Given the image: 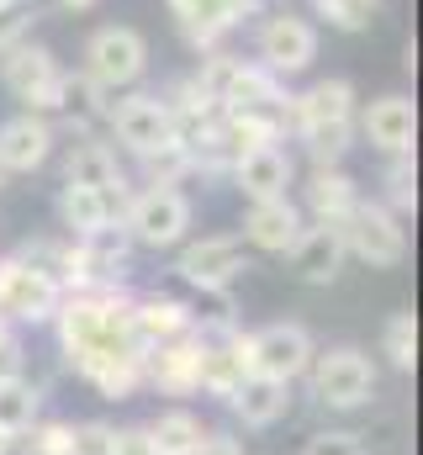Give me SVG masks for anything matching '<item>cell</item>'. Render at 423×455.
<instances>
[{
	"mask_svg": "<svg viewBox=\"0 0 423 455\" xmlns=\"http://www.w3.org/2000/svg\"><path fill=\"white\" fill-rule=\"evenodd\" d=\"M344 233L333 223H302L297 233V243L286 249V265H291V275L297 281H307V286H328L339 270H344Z\"/></svg>",
	"mask_w": 423,
	"mask_h": 455,
	"instance_id": "cell-17",
	"label": "cell"
},
{
	"mask_svg": "<svg viewBox=\"0 0 423 455\" xmlns=\"http://www.w3.org/2000/svg\"><path fill=\"white\" fill-rule=\"evenodd\" d=\"M227 180L243 191V202H275V196H286L297 186V159L286 154V143H270V148L243 154L227 170Z\"/></svg>",
	"mask_w": 423,
	"mask_h": 455,
	"instance_id": "cell-16",
	"label": "cell"
},
{
	"mask_svg": "<svg viewBox=\"0 0 423 455\" xmlns=\"http://www.w3.org/2000/svg\"><path fill=\"white\" fill-rule=\"evenodd\" d=\"M180 281L196 286L202 297H227V286L249 270V243L238 233H207V238H191L180 243V259H175Z\"/></svg>",
	"mask_w": 423,
	"mask_h": 455,
	"instance_id": "cell-10",
	"label": "cell"
},
{
	"mask_svg": "<svg viewBox=\"0 0 423 455\" xmlns=\"http://www.w3.org/2000/svg\"><path fill=\"white\" fill-rule=\"evenodd\" d=\"M317 59V27L297 11H270L254 32V64H265L275 80L307 75Z\"/></svg>",
	"mask_w": 423,
	"mask_h": 455,
	"instance_id": "cell-9",
	"label": "cell"
},
{
	"mask_svg": "<svg viewBox=\"0 0 423 455\" xmlns=\"http://www.w3.org/2000/svg\"><path fill=\"white\" fill-rule=\"evenodd\" d=\"M21 455H69V424L64 419H37L32 429L16 435Z\"/></svg>",
	"mask_w": 423,
	"mask_h": 455,
	"instance_id": "cell-32",
	"label": "cell"
},
{
	"mask_svg": "<svg viewBox=\"0 0 423 455\" xmlns=\"http://www.w3.org/2000/svg\"><path fill=\"white\" fill-rule=\"evenodd\" d=\"M101 122L111 132V143H122L132 159L175 143V116L164 107V96H154V91H122L116 101H106Z\"/></svg>",
	"mask_w": 423,
	"mask_h": 455,
	"instance_id": "cell-7",
	"label": "cell"
},
{
	"mask_svg": "<svg viewBox=\"0 0 423 455\" xmlns=\"http://www.w3.org/2000/svg\"><path fill=\"white\" fill-rule=\"evenodd\" d=\"M0 5H5V0H0Z\"/></svg>",
	"mask_w": 423,
	"mask_h": 455,
	"instance_id": "cell-42",
	"label": "cell"
},
{
	"mask_svg": "<svg viewBox=\"0 0 423 455\" xmlns=\"http://www.w3.org/2000/svg\"><path fill=\"white\" fill-rule=\"evenodd\" d=\"M59 80H64L59 53L43 48V43H32V37L0 53V85L21 101V112H43V116L53 112V101H59Z\"/></svg>",
	"mask_w": 423,
	"mask_h": 455,
	"instance_id": "cell-11",
	"label": "cell"
},
{
	"mask_svg": "<svg viewBox=\"0 0 423 455\" xmlns=\"http://www.w3.org/2000/svg\"><path fill=\"white\" fill-rule=\"evenodd\" d=\"M259 11H265V0H170V16L196 53H217L222 37L238 32Z\"/></svg>",
	"mask_w": 423,
	"mask_h": 455,
	"instance_id": "cell-13",
	"label": "cell"
},
{
	"mask_svg": "<svg viewBox=\"0 0 423 455\" xmlns=\"http://www.w3.org/2000/svg\"><path fill=\"white\" fill-rule=\"evenodd\" d=\"M143 387L159 397H191L196 392V334L143 349Z\"/></svg>",
	"mask_w": 423,
	"mask_h": 455,
	"instance_id": "cell-21",
	"label": "cell"
},
{
	"mask_svg": "<svg viewBox=\"0 0 423 455\" xmlns=\"http://www.w3.org/2000/svg\"><path fill=\"white\" fill-rule=\"evenodd\" d=\"M132 291L101 286V291H64L53 313V334L64 365L91 381L106 403H127L143 392V344L132 339Z\"/></svg>",
	"mask_w": 423,
	"mask_h": 455,
	"instance_id": "cell-1",
	"label": "cell"
},
{
	"mask_svg": "<svg viewBox=\"0 0 423 455\" xmlns=\"http://www.w3.org/2000/svg\"><path fill=\"white\" fill-rule=\"evenodd\" d=\"M191 218L196 207L180 186H143V191H127L116 223L132 238V249H180L191 233Z\"/></svg>",
	"mask_w": 423,
	"mask_h": 455,
	"instance_id": "cell-3",
	"label": "cell"
},
{
	"mask_svg": "<svg viewBox=\"0 0 423 455\" xmlns=\"http://www.w3.org/2000/svg\"><path fill=\"white\" fill-rule=\"evenodd\" d=\"M53 212H59V228L69 238H85V233H101V228H111L122 218V196L96 191V186H59Z\"/></svg>",
	"mask_w": 423,
	"mask_h": 455,
	"instance_id": "cell-22",
	"label": "cell"
},
{
	"mask_svg": "<svg viewBox=\"0 0 423 455\" xmlns=\"http://www.w3.org/2000/svg\"><path fill=\"white\" fill-rule=\"evenodd\" d=\"M111 455H159V451H154V440H148L143 424H127V429L111 435Z\"/></svg>",
	"mask_w": 423,
	"mask_h": 455,
	"instance_id": "cell-36",
	"label": "cell"
},
{
	"mask_svg": "<svg viewBox=\"0 0 423 455\" xmlns=\"http://www.w3.org/2000/svg\"><path fill=\"white\" fill-rule=\"evenodd\" d=\"M0 376H21V334L0 318Z\"/></svg>",
	"mask_w": 423,
	"mask_h": 455,
	"instance_id": "cell-37",
	"label": "cell"
},
{
	"mask_svg": "<svg viewBox=\"0 0 423 455\" xmlns=\"http://www.w3.org/2000/svg\"><path fill=\"white\" fill-rule=\"evenodd\" d=\"M355 132L376 148V154H413V143H419V107H413V96H403V91H392V96H376V101H365L360 112H355Z\"/></svg>",
	"mask_w": 423,
	"mask_h": 455,
	"instance_id": "cell-14",
	"label": "cell"
},
{
	"mask_svg": "<svg viewBox=\"0 0 423 455\" xmlns=\"http://www.w3.org/2000/svg\"><path fill=\"white\" fill-rule=\"evenodd\" d=\"M307 11L333 32H371V21L381 16V0H307Z\"/></svg>",
	"mask_w": 423,
	"mask_h": 455,
	"instance_id": "cell-30",
	"label": "cell"
},
{
	"mask_svg": "<svg viewBox=\"0 0 423 455\" xmlns=\"http://www.w3.org/2000/svg\"><path fill=\"white\" fill-rule=\"evenodd\" d=\"M344 233V254H355L360 265H371V270H392V265H403L408 259V228L397 212H387L381 202H355V212L339 223Z\"/></svg>",
	"mask_w": 423,
	"mask_h": 455,
	"instance_id": "cell-8",
	"label": "cell"
},
{
	"mask_svg": "<svg viewBox=\"0 0 423 455\" xmlns=\"http://www.w3.org/2000/svg\"><path fill=\"white\" fill-rule=\"evenodd\" d=\"M59 148V127L43 112H16L0 122V170L5 175H32L53 159Z\"/></svg>",
	"mask_w": 423,
	"mask_h": 455,
	"instance_id": "cell-15",
	"label": "cell"
},
{
	"mask_svg": "<svg viewBox=\"0 0 423 455\" xmlns=\"http://www.w3.org/2000/svg\"><path fill=\"white\" fill-rule=\"evenodd\" d=\"M387 212H397V218H413V207H419V164H413V154H392L387 159V175H381V196H376Z\"/></svg>",
	"mask_w": 423,
	"mask_h": 455,
	"instance_id": "cell-28",
	"label": "cell"
},
{
	"mask_svg": "<svg viewBox=\"0 0 423 455\" xmlns=\"http://www.w3.org/2000/svg\"><path fill=\"white\" fill-rule=\"evenodd\" d=\"M111 435H116V424H101V419L69 424V455H111Z\"/></svg>",
	"mask_w": 423,
	"mask_h": 455,
	"instance_id": "cell-35",
	"label": "cell"
},
{
	"mask_svg": "<svg viewBox=\"0 0 423 455\" xmlns=\"http://www.w3.org/2000/svg\"><path fill=\"white\" fill-rule=\"evenodd\" d=\"M59 5H64V11H91L96 0H59Z\"/></svg>",
	"mask_w": 423,
	"mask_h": 455,
	"instance_id": "cell-39",
	"label": "cell"
},
{
	"mask_svg": "<svg viewBox=\"0 0 423 455\" xmlns=\"http://www.w3.org/2000/svg\"><path fill=\"white\" fill-rule=\"evenodd\" d=\"M196 455H249V451H243V440L233 429H207V440H202Z\"/></svg>",
	"mask_w": 423,
	"mask_h": 455,
	"instance_id": "cell-38",
	"label": "cell"
},
{
	"mask_svg": "<svg viewBox=\"0 0 423 455\" xmlns=\"http://www.w3.org/2000/svg\"><path fill=\"white\" fill-rule=\"evenodd\" d=\"M313 334L302 323H265L254 334H243V365L249 376H270V381H302V371L313 365Z\"/></svg>",
	"mask_w": 423,
	"mask_h": 455,
	"instance_id": "cell-12",
	"label": "cell"
},
{
	"mask_svg": "<svg viewBox=\"0 0 423 455\" xmlns=\"http://www.w3.org/2000/svg\"><path fill=\"white\" fill-rule=\"evenodd\" d=\"M59 297H64L59 281L48 270H37L32 259H21V254L0 259V318L11 329H43V323H53Z\"/></svg>",
	"mask_w": 423,
	"mask_h": 455,
	"instance_id": "cell-6",
	"label": "cell"
},
{
	"mask_svg": "<svg viewBox=\"0 0 423 455\" xmlns=\"http://www.w3.org/2000/svg\"><path fill=\"white\" fill-rule=\"evenodd\" d=\"M233 419L243 429H275L291 413V381H270V376H243V387L227 397Z\"/></svg>",
	"mask_w": 423,
	"mask_h": 455,
	"instance_id": "cell-24",
	"label": "cell"
},
{
	"mask_svg": "<svg viewBox=\"0 0 423 455\" xmlns=\"http://www.w3.org/2000/svg\"><path fill=\"white\" fill-rule=\"evenodd\" d=\"M307 376V392H313L323 408L333 413H355V408H371L376 397V365L365 349L355 344H333V349H313V365L302 371Z\"/></svg>",
	"mask_w": 423,
	"mask_h": 455,
	"instance_id": "cell-4",
	"label": "cell"
},
{
	"mask_svg": "<svg viewBox=\"0 0 423 455\" xmlns=\"http://www.w3.org/2000/svg\"><path fill=\"white\" fill-rule=\"evenodd\" d=\"M138 164H143V186H186V180L196 175L191 148H186L180 138H175V143H164V148H154V154H143Z\"/></svg>",
	"mask_w": 423,
	"mask_h": 455,
	"instance_id": "cell-29",
	"label": "cell"
},
{
	"mask_svg": "<svg viewBox=\"0 0 423 455\" xmlns=\"http://www.w3.org/2000/svg\"><path fill=\"white\" fill-rule=\"evenodd\" d=\"M381 355L397 365V371H413L419 365V318L413 313H392L381 323Z\"/></svg>",
	"mask_w": 423,
	"mask_h": 455,
	"instance_id": "cell-31",
	"label": "cell"
},
{
	"mask_svg": "<svg viewBox=\"0 0 423 455\" xmlns=\"http://www.w3.org/2000/svg\"><path fill=\"white\" fill-rule=\"evenodd\" d=\"M302 202H307V218H313V223L339 228L355 212L360 186H355V175H349L344 164H313V175H307V186H302Z\"/></svg>",
	"mask_w": 423,
	"mask_h": 455,
	"instance_id": "cell-23",
	"label": "cell"
},
{
	"mask_svg": "<svg viewBox=\"0 0 423 455\" xmlns=\"http://www.w3.org/2000/svg\"><path fill=\"white\" fill-rule=\"evenodd\" d=\"M64 186H96V191H111L127 202V175L116 164V148L101 132H85L64 148Z\"/></svg>",
	"mask_w": 423,
	"mask_h": 455,
	"instance_id": "cell-19",
	"label": "cell"
},
{
	"mask_svg": "<svg viewBox=\"0 0 423 455\" xmlns=\"http://www.w3.org/2000/svg\"><path fill=\"white\" fill-rule=\"evenodd\" d=\"M80 59H85L80 64L85 80H96L106 96H122V91H138V80L148 75V37L138 27L111 21V27H96L85 37V53Z\"/></svg>",
	"mask_w": 423,
	"mask_h": 455,
	"instance_id": "cell-5",
	"label": "cell"
},
{
	"mask_svg": "<svg viewBox=\"0 0 423 455\" xmlns=\"http://www.w3.org/2000/svg\"><path fill=\"white\" fill-rule=\"evenodd\" d=\"M32 21H37V5L32 0H5L0 5V53L16 48V43H27L32 37Z\"/></svg>",
	"mask_w": 423,
	"mask_h": 455,
	"instance_id": "cell-33",
	"label": "cell"
},
{
	"mask_svg": "<svg viewBox=\"0 0 423 455\" xmlns=\"http://www.w3.org/2000/svg\"><path fill=\"white\" fill-rule=\"evenodd\" d=\"M302 207L291 202V196H275V202H249V212H243V243L249 249H259V254H286L291 243H297V233H302Z\"/></svg>",
	"mask_w": 423,
	"mask_h": 455,
	"instance_id": "cell-20",
	"label": "cell"
},
{
	"mask_svg": "<svg viewBox=\"0 0 423 455\" xmlns=\"http://www.w3.org/2000/svg\"><path fill=\"white\" fill-rule=\"evenodd\" d=\"M132 339L143 344V349H154V344H170V339H186V334H196V307L191 302H180V297H164V291H148V297H132Z\"/></svg>",
	"mask_w": 423,
	"mask_h": 455,
	"instance_id": "cell-18",
	"label": "cell"
},
{
	"mask_svg": "<svg viewBox=\"0 0 423 455\" xmlns=\"http://www.w3.org/2000/svg\"><path fill=\"white\" fill-rule=\"evenodd\" d=\"M106 101H111V96H106L96 80L64 69V80H59V101H53L48 122H53V127H69L75 138H85V132H96V122L106 116Z\"/></svg>",
	"mask_w": 423,
	"mask_h": 455,
	"instance_id": "cell-25",
	"label": "cell"
},
{
	"mask_svg": "<svg viewBox=\"0 0 423 455\" xmlns=\"http://www.w3.org/2000/svg\"><path fill=\"white\" fill-rule=\"evenodd\" d=\"M11 451H16V440H11V435L0 429V455H11Z\"/></svg>",
	"mask_w": 423,
	"mask_h": 455,
	"instance_id": "cell-40",
	"label": "cell"
},
{
	"mask_svg": "<svg viewBox=\"0 0 423 455\" xmlns=\"http://www.w3.org/2000/svg\"><path fill=\"white\" fill-rule=\"evenodd\" d=\"M143 429H148V440H154L159 455H196L212 424L202 413H191V408H164V413H154Z\"/></svg>",
	"mask_w": 423,
	"mask_h": 455,
	"instance_id": "cell-26",
	"label": "cell"
},
{
	"mask_svg": "<svg viewBox=\"0 0 423 455\" xmlns=\"http://www.w3.org/2000/svg\"><path fill=\"white\" fill-rule=\"evenodd\" d=\"M355 85L349 80H313L286 101V132L307 148L313 164H344L355 148Z\"/></svg>",
	"mask_w": 423,
	"mask_h": 455,
	"instance_id": "cell-2",
	"label": "cell"
},
{
	"mask_svg": "<svg viewBox=\"0 0 423 455\" xmlns=\"http://www.w3.org/2000/svg\"><path fill=\"white\" fill-rule=\"evenodd\" d=\"M302 455H371V451H365V435H355V429H317L302 445Z\"/></svg>",
	"mask_w": 423,
	"mask_h": 455,
	"instance_id": "cell-34",
	"label": "cell"
},
{
	"mask_svg": "<svg viewBox=\"0 0 423 455\" xmlns=\"http://www.w3.org/2000/svg\"><path fill=\"white\" fill-rule=\"evenodd\" d=\"M0 186H5V170H0Z\"/></svg>",
	"mask_w": 423,
	"mask_h": 455,
	"instance_id": "cell-41",
	"label": "cell"
},
{
	"mask_svg": "<svg viewBox=\"0 0 423 455\" xmlns=\"http://www.w3.org/2000/svg\"><path fill=\"white\" fill-rule=\"evenodd\" d=\"M43 381H32V376H0V429L16 440L21 429H32L37 419H43Z\"/></svg>",
	"mask_w": 423,
	"mask_h": 455,
	"instance_id": "cell-27",
	"label": "cell"
}]
</instances>
